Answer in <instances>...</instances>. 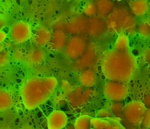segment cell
<instances>
[{"label": "cell", "instance_id": "19", "mask_svg": "<svg viewBox=\"0 0 150 129\" xmlns=\"http://www.w3.org/2000/svg\"><path fill=\"white\" fill-rule=\"evenodd\" d=\"M141 128H150V109L146 108L143 119L140 124Z\"/></svg>", "mask_w": 150, "mask_h": 129}, {"label": "cell", "instance_id": "8", "mask_svg": "<svg viewBox=\"0 0 150 129\" xmlns=\"http://www.w3.org/2000/svg\"><path fill=\"white\" fill-rule=\"evenodd\" d=\"M47 120L49 129H61L66 126L67 117L64 111L54 110L48 116Z\"/></svg>", "mask_w": 150, "mask_h": 129}, {"label": "cell", "instance_id": "23", "mask_svg": "<svg viewBox=\"0 0 150 129\" xmlns=\"http://www.w3.org/2000/svg\"><path fill=\"white\" fill-rule=\"evenodd\" d=\"M75 1H81V0H75Z\"/></svg>", "mask_w": 150, "mask_h": 129}, {"label": "cell", "instance_id": "18", "mask_svg": "<svg viewBox=\"0 0 150 129\" xmlns=\"http://www.w3.org/2000/svg\"><path fill=\"white\" fill-rule=\"evenodd\" d=\"M97 11V8L95 4L91 1H87L84 7H83V12L84 13L88 16H92L95 14Z\"/></svg>", "mask_w": 150, "mask_h": 129}, {"label": "cell", "instance_id": "25", "mask_svg": "<svg viewBox=\"0 0 150 129\" xmlns=\"http://www.w3.org/2000/svg\"><path fill=\"white\" fill-rule=\"evenodd\" d=\"M117 1H120V0H117Z\"/></svg>", "mask_w": 150, "mask_h": 129}, {"label": "cell", "instance_id": "13", "mask_svg": "<svg viewBox=\"0 0 150 129\" xmlns=\"http://www.w3.org/2000/svg\"><path fill=\"white\" fill-rule=\"evenodd\" d=\"M79 81L83 86H91L95 83L96 81V76L93 71H86L80 75Z\"/></svg>", "mask_w": 150, "mask_h": 129}, {"label": "cell", "instance_id": "17", "mask_svg": "<svg viewBox=\"0 0 150 129\" xmlns=\"http://www.w3.org/2000/svg\"><path fill=\"white\" fill-rule=\"evenodd\" d=\"M96 2L97 8L102 15L108 13L112 6L110 0H97Z\"/></svg>", "mask_w": 150, "mask_h": 129}, {"label": "cell", "instance_id": "26", "mask_svg": "<svg viewBox=\"0 0 150 129\" xmlns=\"http://www.w3.org/2000/svg\"><path fill=\"white\" fill-rule=\"evenodd\" d=\"M149 83H150V80H149Z\"/></svg>", "mask_w": 150, "mask_h": 129}, {"label": "cell", "instance_id": "24", "mask_svg": "<svg viewBox=\"0 0 150 129\" xmlns=\"http://www.w3.org/2000/svg\"><path fill=\"white\" fill-rule=\"evenodd\" d=\"M148 104H149V106H150V103H148Z\"/></svg>", "mask_w": 150, "mask_h": 129}, {"label": "cell", "instance_id": "9", "mask_svg": "<svg viewBox=\"0 0 150 129\" xmlns=\"http://www.w3.org/2000/svg\"><path fill=\"white\" fill-rule=\"evenodd\" d=\"M52 36V34L47 29L40 27L35 30L33 35V41L37 47H42L49 43Z\"/></svg>", "mask_w": 150, "mask_h": 129}, {"label": "cell", "instance_id": "1", "mask_svg": "<svg viewBox=\"0 0 150 129\" xmlns=\"http://www.w3.org/2000/svg\"><path fill=\"white\" fill-rule=\"evenodd\" d=\"M104 76L111 81L120 82L129 81L137 71L135 58L128 50L113 48L104 53L101 61Z\"/></svg>", "mask_w": 150, "mask_h": 129}, {"label": "cell", "instance_id": "16", "mask_svg": "<svg viewBox=\"0 0 150 129\" xmlns=\"http://www.w3.org/2000/svg\"><path fill=\"white\" fill-rule=\"evenodd\" d=\"M114 47L122 50H129V40L128 37L124 33H120L115 42Z\"/></svg>", "mask_w": 150, "mask_h": 129}, {"label": "cell", "instance_id": "10", "mask_svg": "<svg viewBox=\"0 0 150 129\" xmlns=\"http://www.w3.org/2000/svg\"><path fill=\"white\" fill-rule=\"evenodd\" d=\"M66 35L60 30H56L52 34L49 41V47L51 50L59 51L65 47L66 44Z\"/></svg>", "mask_w": 150, "mask_h": 129}, {"label": "cell", "instance_id": "5", "mask_svg": "<svg viewBox=\"0 0 150 129\" xmlns=\"http://www.w3.org/2000/svg\"><path fill=\"white\" fill-rule=\"evenodd\" d=\"M103 92L107 99L118 101L122 100L127 95L128 88L121 82L109 80L104 84Z\"/></svg>", "mask_w": 150, "mask_h": 129}, {"label": "cell", "instance_id": "20", "mask_svg": "<svg viewBox=\"0 0 150 129\" xmlns=\"http://www.w3.org/2000/svg\"><path fill=\"white\" fill-rule=\"evenodd\" d=\"M9 61V55L6 52H1L0 54V65L2 67Z\"/></svg>", "mask_w": 150, "mask_h": 129}, {"label": "cell", "instance_id": "2", "mask_svg": "<svg viewBox=\"0 0 150 129\" xmlns=\"http://www.w3.org/2000/svg\"><path fill=\"white\" fill-rule=\"evenodd\" d=\"M58 82L53 76H32L26 79L21 88L25 107L31 110L45 102L54 93Z\"/></svg>", "mask_w": 150, "mask_h": 129}, {"label": "cell", "instance_id": "7", "mask_svg": "<svg viewBox=\"0 0 150 129\" xmlns=\"http://www.w3.org/2000/svg\"><path fill=\"white\" fill-rule=\"evenodd\" d=\"M91 126L94 128L106 129H124L125 127L120 123L117 118L95 117L91 120Z\"/></svg>", "mask_w": 150, "mask_h": 129}, {"label": "cell", "instance_id": "11", "mask_svg": "<svg viewBox=\"0 0 150 129\" xmlns=\"http://www.w3.org/2000/svg\"><path fill=\"white\" fill-rule=\"evenodd\" d=\"M46 54L44 50L39 47H34L29 50L26 55V60L30 64H38L43 61Z\"/></svg>", "mask_w": 150, "mask_h": 129}, {"label": "cell", "instance_id": "3", "mask_svg": "<svg viewBox=\"0 0 150 129\" xmlns=\"http://www.w3.org/2000/svg\"><path fill=\"white\" fill-rule=\"evenodd\" d=\"M146 110V107L142 102L133 100L122 108V112L128 121L132 124L140 125Z\"/></svg>", "mask_w": 150, "mask_h": 129}, {"label": "cell", "instance_id": "15", "mask_svg": "<svg viewBox=\"0 0 150 129\" xmlns=\"http://www.w3.org/2000/svg\"><path fill=\"white\" fill-rule=\"evenodd\" d=\"M93 117L87 115L81 116L78 117L74 122V126L76 129L90 128L91 124V120Z\"/></svg>", "mask_w": 150, "mask_h": 129}, {"label": "cell", "instance_id": "21", "mask_svg": "<svg viewBox=\"0 0 150 129\" xmlns=\"http://www.w3.org/2000/svg\"><path fill=\"white\" fill-rule=\"evenodd\" d=\"M109 113L106 110H101L98 111L97 113V117H108Z\"/></svg>", "mask_w": 150, "mask_h": 129}, {"label": "cell", "instance_id": "22", "mask_svg": "<svg viewBox=\"0 0 150 129\" xmlns=\"http://www.w3.org/2000/svg\"><path fill=\"white\" fill-rule=\"evenodd\" d=\"M6 37V33L4 31L1 30V32H0V41H1V42H2L3 40H5Z\"/></svg>", "mask_w": 150, "mask_h": 129}, {"label": "cell", "instance_id": "14", "mask_svg": "<svg viewBox=\"0 0 150 129\" xmlns=\"http://www.w3.org/2000/svg\"><path fill=\"white\" fill-rule=\"evenodd\" d=\"M12 100L11 94L7 91L1 89L0 90V110H6L11 107Z\"/></svg>", "mask_w": 150, "mask_h": 129}, {"label": "cell", "instance_id": "12", "mask_svg": "<svg viewBox=\"0 0 150 129\" xmlns=\"http://www.w3.org/2000/svg\"><path fill=\"white\" fill-rule=\"evenodd\" d=\"M128 4L132 13L136 16H143L148 11L149 5L146 0H132Z\"/></svg>", "mask_w": 150, "mask_h": 129}, {"label": "cell", "instance_id": "6", "mask_svg": "<svg viewBox=\"0 0 150 129\" xmlns=\"http://www.w3.org/2000/svg\"><path fill=\"white\" fill-rule=\"evenodd\" d=\"M85 50L84 41L80 37H73L70 38L65 46V53L71 58L79 57Z\"/></svg>", "mask_w": 150, "mask_h": 129}, {"label": "cell", "instance_id": "4", "mask_svg": "<svg viewBox=\"0 0 150 129\" xmlns=\"http://www.w3.org/2000/svg\"><path fill=\"white\" fill-rule=\"evenodd\" d=\"M9 35L10 39L15 43H23L32 36L30 26L23 21L16 22L10 26Z\"/></svg>", "mask_w": 150, "mask_h": 129}]
</instances>
